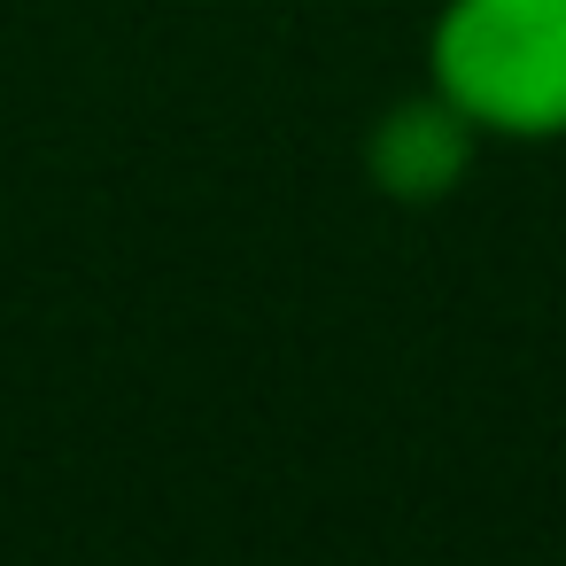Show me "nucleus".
<instances>
[{"label": "nucleus", "mask_w": 566, "mask_h": 566, "mask_svg": "<svg viewBox=\"0 0 566 566\" xmlns=\"http://www.w3.org/2000/svg\"><path fill=\"white\" fill-rule=\"evenodd\" d=\"M419 86H434L481 140H566V0H442L427 17Z\"/></svg>", "instance_id": "1"}, {"label": "nucleus", "mask_w": 566, "mask_h": 566, "mask_svg": "<svg viewBox=\"0 0 566 566\" xmlns=\"http://www.w3.org/2000/svg\"><path fill=\"white\" fill-rule=\"evenodd\" d=\"M481 148H489V140H481L434 86H419V94L388 102V109L365 125L357 171H365V187H373L380 202H396V210H434V202H450V195L473 179Z\"/></svg>", "instance_id": "2"}]
</instances>
